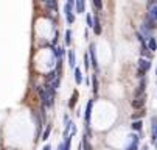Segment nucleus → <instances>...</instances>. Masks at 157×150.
Here are the masks:
<instances>
[{
    "instance_id": "obj_7",
    "label": "nucleus",
    "mask_w": 157,
    "mask_h": 150,
    "mask_svg": "<svg viewBox=\"0 0 157 150\" xmlns=\"http://www.w3.org/2000/svg\"><path fill=\"white\" fill-rule=\"evenodd\" d=\"M148 49H149L151 52H155V50H157V41H155V38H151V39L148 41Z\"/></svg>"
},
{
    "instance_id": "obj_6",
    "label": "nucleus",
    "mask_w": 157,
    "mask_h": 150,
    "mask_svg": "<svg viewBox=\"0 0 157 150\" xmlns=\"http://www.w3.org/2000/svg\"><path fill=\"white\" fill-rule=\"evenodd\" d=\"M90 56H92V66L95 69H98V61H97V56H95V46L90 44Z\"/></svg>"
},
{
    "instance_id": "obj_16",
    "label": "nucleus",
    "mask_w": 157,
    "mask_h": 150,
    "mask_svg": "<svg viewBox=\"0 0 157 150\" xmlns=\"http://www.w3.org/2000/svg\"><path fill=\"white\" fill-rule=\"evenodd\" d=\"M92 81H94V92H97L98 91V80H97V77H92Z\"/></svg>"
},
{
    "instance_id": "obj_24",
    "label": "nucleus",
    "mask_w": 157,
    "mask_h": 150,
    "mask_svg": "<svg viewBox=\"0 0 157 150\" xmlns=\"http://www.w3.org/2000/svg\"><path fill=\"white\" fill-rule=\"evenodd\" d=\"M42 150H50V145H45V147H44Z\"/></svg>"
},
{
    "instance_id": "obj_2",
    "label": "nucleus",
    "mask_w": 157,
    "mask_h": 150,
    "mask_svg": "<svg viewBox=\"0 0 157 150\" xmlns=\"http://www.w3.org/2000/svg\"><path fill=\"white\" fill-rule=\"evenodd\" d=\"M151 67V63L146 58H140L139 59V75H143L145 72H148Z\"/></svg>"
},
{
    "instance_id": "obj_5",
    "label": "nucleus",
    "mask_w": 157,
    "mask_h": 150,
    "mask_svg": "<svg viewBox=\"0 0 157 150\" xmlns=\"http://www.w3.org/2000/svg\"><path fill=\"white\" fill-rule=\"evenodd\" d=\"M45 6H47V10L48 11H56L58 10V0H48V2L45 3Z\"/></svg>"
},
{
    "instance_id": "obj_27",
    "label": "nucleus",
    "mask_w": 157,
    "mask_h": 150,
    "mask_svg": "<svg viewBox=\"0 0 157 150\" xmlns=\"http://www.w3.org/2000/svg\"><path fill=\"white\" fill-rule=\"evenodd\" d=\"M155 147H157V136H155Z\"/></svg>"
},
{
    "instance_id": "obj_23",
    "label": "nucleus",
    "mask_w": 157,
    "mask_h": 150,
    "mask_svg": "<svg viewBox=\"0 0 157 150\" xmlns=\"http://www.w3.org/2000/svg\"><path fill=\"white\" fill-rule=\"evenodd\" d=\"M67 3H70V5H73V3H75V0H67Z\"/></svg>"
},
{
    "instance_id": "obj_10",
    "label": "nucleus",
    "mask_w": 157,
    "mask_h": 150,
    "mask_svg": "<svg viewBox=\"0 0 157 150\" xmlns=\"http://www.w3.org/2000/svg\"><path fill=\"white\" fill-rule=\"evenodd\" d=\"M75 81H76L78 84L82 81V74H81V71H79V69H75Z\"/></svg>"
},
{
    "instance_id": "obj_8",
    "label": "nucleus",
    "mask_w": 157,
    "mask_h": 150,
    "mask_svg": "<svg viewBox=\"0 0 157 150\" xmlns=\"http://www.w3.org/2000/svg\"><path fill=\"white\" fill-rule=\"evenodd\" d=\"M94 31H95V34H100L101 33V24H100V20H98V17H95L94 19Z\"/></svg>"
},
{
    "instance_id": "obj_19",
    "label": "nucleus",
    "mask_w": 157,
    "mask_h": 150,
    "mask_svg": "<svg viewBox=\"0 0 157 150\" xmlns=\"http://www.w3.org/2000/svg\"><path fill=\"white\" fill-rule=\"evenodd\" d=\"M94 24H95L94 19L90 17V14H89V16H87V27H94Z\"/></svg>"
},
{
    "instance_id": "obj_28",
    "label": "nucleus",
    "mask_w": 157,
    "mask_h": 150,
    "mask_svg": "<svg viewBox=\"0 0 157 150\" xmlns=\"http://www.w3.org/2000/svg\"><path fill=\"white\" fill-rule=\"evenodd\" d=\"M8 150H13V148H8Z\"/></svg>"
},
{
    "instance_id": "obj_22",
    "label": "nucleus",
    "mask_w": 157,
    "mask_h": 150,
    "mask_svg": "<svg viewBox=\"0 0 157 150\" xmlns=\"http://www.w3.org/2000/svg\"><path fill=\"white\" fill-rule=\"evenodd\" d=\"M84 64H86V69H89V55H84Z\"/></svg>"
},
{
    "instance_id": "obj_20",
    "label": "nucleus",
    "mask_w": 157,
    "mask_h": 150,
    "mask_svg": "<svg viewBox=\"0 0 157 150\" xmlns=\"http://www.w3.org/2000/svg\"><path fill=\"white\" fill-rule=\"evenodd\" d=\"M143 116H145V111H140V113H137V114H134L132 119H139V117H143Z\"/></svg>"
},
{
    "instance_id": "obj_25",
    "label": "nucleus",
    "mask_w": 157,
    "mask_h": 150,
    "mask_svg": "<svg viewBox=\"0 0 157 150\" xmlns=\"http://www.w3.org/2000/svg\"><path fill=\"white\" fill-rule=\"evenodd\" d=\"M142 150H148V147H146V145H145V147H143V148H142Z\"/></svg>"
},
{
    "instance_id": "obj_3",
    "label": "nucleus",
    "mask_w": 157,
    "mask_h": 150,
    "mask_svg": "<svg viewBox=\"0 0 157 150\" xmlns=\"http://www.w3.org/2000/svg\"><path fill=\"white\" fill-rule=\"evenodd\" d=\"M145 106V95H142V97H137L136 100L132 102V108H136V110H139V108H143Z\"/></svg>"
},
{
    "instance_id": "obj_14",
    "label": "nucleus",
    "mask_w": 157,
    "mask_h": 150,
    "mask_svg": "<svg viewBox=\"0 0 157 150\" xmlns=\"http://www.w3.org/2000/svg\"><path fill=\"white\" fill-rule=\"evenodd\" d=\"M50 130H52V127L48 125V127L45 128V132H44V135H42V139H44V141H47V139H48V135H50Z\"/></svg>"
},
{
    "instance_id": "obj_4",
    "label": "nucleus",
    "mask_w": 157,
    "mask_h": 150,
    "mask_svg": "<svg viewBox=\"0 0 157 150\" xmlns=\"http://www.w3.org/2000/svg\"><path fill=\"white\" fill-rule=\"evenodd\" d=\"M92 106H94V100H90L87 103L86 108V124H90V113H92Z\"/></svg>"
},
{
    "instance_id": "obj_15",
    "label": "nucleus",
    "mask_w": 157,
    "mask_h": 150,
    "mask_svg": "<svg viewBox=\"0 0 157 150\" xmlns=\"http://www.w3.org/2000/svg\"><path fill=\"white\" fill-rule=\"evenodd\" d=\"M76 92H73V95H72V99H70V102H69V106H70V108H73V106H75V102H76Z\"/></svg>"
},
{
    "instance_id": "obj_9",
    "label": "nucleus",
    "mask_w": 157,
    "mask_h": 150,
    "mask_svg": "<svg viewBox=\"0 0 157 150\" xmlns=\"http://www.w3.org/2000/svg\"><path fill=\"white\" fill-rule=\"evenodd\" d=\"M149 19H152L154 22H157V6L149 8Z\"/></svg>"
},
{
    "instance_id": "obj_26",
    "label": "nucleus",
    "mask_w": 157,
    "mask_h": 150,
    "mask_svg": "<svg viewBox=\"0 0 157 150\" xmlns=\"http://www.w3.org/2000/svg\"><path fill=\"white\" fill-rule=\"evenodd\" d=\"M42 2H44V3H47V2H48V0H42Z\"/></svg>"
},
{
    "instance_id": "obj_13",
    "label": "nucleus",
    "mask_w": 157,
    "mask_h": 150,
    "mask_svg": "<svg viewBox=\"0 0 157 150\" xmlns=\"http://www.w3.org/2000/svg\"><path fill=\"white\" fill-rule=\"evenodd\" d=\"M142 120H136V122H134L132 124V128H134V130H142Z\"/></svg>"
},
{
    "instance_id": "obj_18",
    "label": "nucleus",
    "mask_w": 157,
    "mask_h": 150,
    "mask_svg": "<svg viewBox=\"0 0 157 150\" xmlns=\"http://www.w3.org/2000/svg\"><path fill=\"white\" fill-rule=\"evenodd\" d=\"M70 142H72V138L67 136V141H65V147H64V150H70Z\"/></svg>"
},
{
    "instance_id": "obj_1",
    "label": "nucleus",
    "mask_w": 157,
    "mask_h": 150,
    "mask_svg": "<svg viewBox=\"0 0 157 150\" xmlns=\"http://www.w3.org/2000/svg\"><path fill=\"white\" fill-rule=\"evenodd\" d=\"M39 94H40V100H42L44 106H52L53 105V89H50L48 86H40Z\"/></svg>"
},
{
    "instance_id": "obj_12",
    "label": "nucleus",
    "mask_w": 157,
    "mask_h": 150,
    "mask_svg": "<svg viewBox=\"0 0 157 150\" xmlns=\"http://www.w3.org/2000/svg\"><path fill=\"white\" fill-rule=\"evenodd\" d=\"M70 36H72V31L67 30V31H65V44H67V46H70V42H72V38H70Z\"/></svg>"
},
{
    "instance_id": "obj_11",
    "label": "nucleus",
    "mask_w": 157,
    "mask_h": 150,
    "mask_svg": "<svg viewBox=\"0 0 157 150\" xmlns=\"http://www.w3.org/2000/svg\"><path fill=\"white\" fill-rule=\"evenodd\" d=\"M69 64H70L72 67H75V52L73 50L69 52Z\"/></svg>"
},
{
    "instance_id": "obj_21",
    "label": "nucleus",
    "mask_w": 157,
    "mask_h": 150,
    "mask_svg": "<svg viewBox=\"0 0 157 150\" xmlns=\"http://www.w3.org/2000/svg\"><path fill=\"white\" fill-rule=\"evenodd\" d=\"M84 147H86V150H92V145L89 144V141H87V139H84Z\"/></svg>"
},
{
    "instance_id": "obj_17",
    "label": "nucleus",
    "mask_w": 157,
    "mask_h": 150,
    "mask_svg": "<svg viewBox=\"0 0 157 150\" xmlns=\"http://www.w3.org/2000/svg\"><path fill=\"white\" fill-rule=\"evenodd\" d=\"M94 5L97 6V10H101L103 8V2H101V0H94Z\"/></svg>"
}]
</instances>
